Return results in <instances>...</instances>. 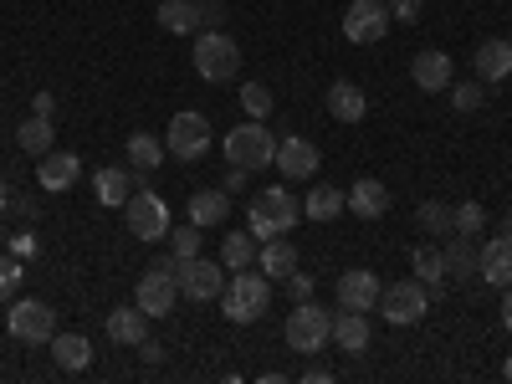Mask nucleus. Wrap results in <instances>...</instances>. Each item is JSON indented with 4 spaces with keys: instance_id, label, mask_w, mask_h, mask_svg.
Segmentation results:
<instances>
[{
    "instance_id": "1",
    "label": "nucleus",
    "mask_w": 512,
    "mask_h": 384,
    "mask_svg": "<svg viewBox=\"0 0 512 384\" xmlns=\"http://www.w3.org/2000/svg\"><path fill=\"white\" fill-rule=\"evenodd\" d=\"M246 231L256 236V241H272V236H287L292 226H297V200H292V190H282V185H267V190H256L251 195V205H246Z\"/></svg>"
},
{
    "instance_id": "2",
    "label": "nucleus",
    "mask_w": 512,
    "mask_h": 384,
    "mask_svg": "<svg viewBox=\"0 0 512 384\" xmlns=\"http://www.w3.org/2000/svg\"><path fill=\"white\" fill-rule=\"evenodd\" d=\"M267 303H272V277L267 272H231V282H226V292H221V313L231 318V323H256L267 313Z\"/></svg>"
},
{
    "instance_id": "3",
    "label": "nucleus",
    "mask_w": 512,
    "mask_h": 384,
    "mask_svg": "<svg viewBox=\"0 0 512 384\" xmlns=\"http://www.w3.org/2000/svg\"><path fill=\"white\" fill-rule=\"evenodd\" d=\"M226 164H241V169H267L272 159H277V134L262 123V118H246V123H236L231 134H226Z\"/></svg>"
},
{
    "instance_id": "4",
    "label": "nucleus",
    "mask_w": 512,
    "mask_h": 384,
    "mask_svg": "<svg viewBox=\"0 0 512 384\" xmlns=\"http://www.w3.org/2000/svg\"><path fill=\"white\" fill-rule=\"evenodd\" d=\"M333 344V313L328 308H318V303H297L292 313H287V349L292 354H323Z\"/></svg>"
},
{
    "instance_id": "5",
    "label": "nucleus",
    "mask_w": 512,
    "mask_h": 384,
    "mask_svg": "<svg viewBox=\"0 0 512 384\" xmlns=\"http://www.w3.org/2000/svg\"><path fill=\"white\" fill-rule=\"evenodd\" d=\"M425 313H431V292H425V282H420V277L379 287V318H384V323L410 328V323H420Z\"/></svg>"
},
{
    "instance_id": "6",
    "label": "nucleus",
    "mask_w": 512,
    "mask_h": 384,
    "mask_svg": "<svg viewBox=\"0 0 512 384\" xmlns=\"http://www.w3.org/2000/svg\"><path fill=\"white\" fill-rule=\"evenodd\" d=\"M175 297H180V262L169 256V262H154L139 287H134V303L149 313V318H164V313H175Z\"/></svg>"
},
{
    "instance_id": "7",
    "label": "nucleus",
    "mask_w": 512,
    "mask_h": 384,
    "mask_svg": "<svg viewBox=\"0 0 512 384\" xmlns=\"http://www.w3.org/2000/svg\"><path fill=\"white\" fill-rule=\"evenodd\" d=\"M195 72L205 82H231L241 72V47L226 31H200L195 36Z\"/></svg>"
},
{
    "instance_id": "8",
    "label": "nucleus",
    "mask_w": 512,
    "mask_h": 384,
    "mask_svg": "<svg viewBox=\"0 0 512 384\" xmlns=\"http://www.w3.org/2000/svg\"><path fill=\"white\" fill-rule=\"evenodd\" d=\"M6 328H11V338H21V344H52L57 313H52V303L21 297V303H11V313H6Z\"/></svg>"
},
{
    "instance_id": "9",
    "label": "nucleus",
    "mask_w": 512,
    "mask_h": 384,
    "mask_svg": "<svg viewBox=\"0 0 512 384\" xmlns=\"http://www.w3.org/2000/svg\"><path fill=\"white\" fill-rule=\"evenodd\" d=\"M390 6L384 0H349V11H344V36L354 41V47H374V41L390 36Z\"/></svg>"
},
{
    "instance_id": "10",
    "label": "nucleus",
    "mask_w": 512,
    "mask_h": 384,
    "mask_svg": "<svg viewBox=\"0 0 512 384\" xmlns=\"http://www.w3.org/2000/svg\"><path fill=\"white\" fill-rule=\"evenodd\" d=\"M210 139H216V134H210L205 113H175V118H169V128H164V149L175 154V159H185V164L200 159L210 149Z\"/></svg>"
},
{
    "instance_id": "11",
    "label": "nucleus",
    "mask_w": 512,
    "mask_h": 384,
    "mask_svg": "<svg viewBox=\"0 0 512 384\" xmlns=\"http://www.w3.org/2000/svg\"><path fill=\"white\" fill-rule=\"evenodd\" d=\"M221 292H226V262H210V256L180 262V297H190V303H216Z\"/></svg>"
},
{
    "instance_id": "12",
    "label": "nucleus",
    "mask_w": 512,
    "mask_h": 384,
    "mask_svg": "<svg viewBox=\"0 0 512 384\" xmlns=\"http://www.w3.org/2000/svg\"><path fill=\"white\" fill-rule=\"evenodd\" d=\"M123 210H128V231H134V241H164L169 236V205L154 190H134Z\"/></svg>"
},
{
    "instance_id": "13",
    "label": "nucleus",
    "mask_w": 512,
    "mask_h": 384,
    "mask_svg": "<svg viewBox=\"0 0 512 384\" xmlns=\"http://www.w3.org/2000/svg\"><path fill=\"white\" fill-rule=\"evenodd\" d=\"M277 175L282 180H313L318 175V164H323V154H318V144L313 139H297V134H287V139H277Z\"/></svg>"
},
{
    "instance_id": "14",
    "label": "nucleus",
    "mask_w": 512,
    "mask_h": 384,
    "mask_svg": "<svg viewBox=\"0 0 512 384\" xmlns=\"http://www.w3.org/2000/svg\"><path fill=\"white\" fill-rule=\"evenodd\" d=\"M82 180V159L67 154V149H52V154H41L36 159V185L47 190V195H62Z\"/></svg>"
},
{
    "instance_id": "15",
    "label": "nucleus",
    "mask_w": 512,
    "mask_h": 384,
    "mask_svg": "<svg viewBox=\"0 0 512 384\" xmlns=\"http://www.w3.org/2000/svg\"><path fill=\"white\" fill-rule=\"evenodd\" d=\"M338 303H344L349 313H374L379 308V277L364 272V267L338 272Z\"/></svg>"
},
{
    "instance_id": "16",
    "label": "nucleus",
    "mask_w": 512,
    "mask_h": 384,
    "mask_svg": "<svg viewBox=\"0 0 512 384\" xmlns=\"http://www.w3.org/2000/svg\"><path fill=\"white\" fill-rule=\"evenodd\" d=\"M410 77H415V88L420 93H446L451 82H456V72H451V57L446 52H420L415 62H410Z\"/></svg>"
},
{
    "instance_id": "17",
    "label": "nucleus",
    "mask_w": 512,
    "mask_h": 384,
    "mask_svg": "<svg viewBox=\"0 0 512 384\" xmlns=\"http://www.w3.org/2000/svg\"><path fill=\"white\" fill-rule=\"evenodd\" d=\"M108 338H113V344H123V349H139L144 338H149V313H144L139 303L113 308V313H108Z\"/></svg>"
},
{
    "instance_id": "18",
    "label": "nucleus",
    "mask_w": 512,
    "mask_h": 384,
    "mask_svg": "<svg viewBox=\"0 0 512 384\" xmlns=\"http://www.w3.org/2000/svg\"><path fill=\"white\" fill-rule=\"evenodd\" d=\"M477 277H487L492 287H512V236H492L477 251Z\"/></svg>"
},
{
    "instance_id": "19",
    "label": "nucleus",
    "mask_w": 512,
    "mask_h": 384,
    "mask_svg": "<svg viewBox=\"0 0 512 384\" xmlns=\"http://www.w3.org/2000/svg\"><path fill=\"white\" fill-rule=\"evenodd\" d=\"M472 67H477L482 82H507V77H512V41H502V36L482 41L477 57H472Z\"/></svg>"
},
{
    "instance_id": "20",
    "label": "nucleus",
    "mask_w": 512,
    "mask_h": 384,
    "mask_svg": "<svg viewBox=\"0 0 512 384\" xmlns=\"http://www.w3.org/2000/svg\"><path fill=\"white\" fill-rule=\"evenodd\" d=\"M154 21L169 36H190V31H200V0H159Z\"/></svg>"
},
{
    "instance_id": "21",
    "label": "nucleus",
    "mask_w": 512,
    "mask_h": 384,
    "mask_svg": "<svg viewBox=\"0 0 512 384\" xmlns=\"http://www.w3.org/2000/svg\"><path fill=\"white\" fill-rule=\"evenodd\" d=\"M256 262H262V272H267L272 282H287V277L297 272V246H292L287 236H272V241H262Z\"/></svg>"
},
{
    "instance_id": "22",
    "label": "nucleus",
    "mask_w": 512,
    "mask_h": 384,
    "mask_svg": "<svg viewBox=\"0 0 512 384\" xmlns=\"http://www.w3.org/2000/svg\"><path fill=\"white\" fill-rule=\"evenodd\" d=\"M52 359H57V369L82 374V369L93 364V344L82 333H52Z\"/></svg>"
},
{
    "instance_id": "23",
    "label": "nucleus",
    "mask_w": 512,
    "mask_h": 384,
    "mask_svg": "<svg viewBox=\"0 0 512 384\" xmlns=\"http://www.w3.org/2000/svg\"><path fill=\"white\" fill-rule=\"evenodd\" d=\"M328 113L338 123H364V113H369L364 88H354V82H333V88H328Z\"/></svg>"
},
{
    "instance_id": "24",
    "label": "nucleus",
    "mask_w": 512,
    "mask_h": 384,
    "mask_svg": "<svg viewBox=\"0 0 512 384\" xmlns=\"http://www.w3.org/2000/svg\"><path fill=\"white\" fill-rule=\"evenodd\" d=\"M349 210L359 221H379L384 210H390V190H384L379 180H354V190H349Z\"/></svg>"
},
{
    "instance_id": "25",
    "label": "nucleus",
    "mask_w": 512,
    "mask_h": 384,
    "mask_svg": "<svg viewBox=\"0 0 512 384\" xmlns=\"http://www.w3.org/2000/svg\"><path fill=\"white\" fill-rule=\"evenodd\" d=\"M333 344L349 349V354H364L369 349V313H333Z\"/></svg>"
},
{
    "instance_id": "26",
    "label": "nucleus",
    "mask_w": 512,
    "mask_h": 384,
    "mask_svg": "<svg viewBox=\"0 0 512 384\" xmlns=\"http://www.w3.org/2000/svg\"><path fill=\"white\" fill-rule=\"evenodd\" d=\"M231 216V195L226 190H195L190 195V221L205 231V226H221Z\"/></svg>"
},
{
    "instance_id": "27",
    "label": "nucleus",
    "mask_w": 512,
    "mask_h": 384,
    "mask_svg": "<svg viewBox=\"0 0 512 384\" xmlns=\"http://www.w3.org/2000/svg\"><path fill=\"white\" fill-rule=\"evenodd\" d=\"M338 210H349V195L338 185H313L303 200V216L308 221H338Z\"/></svg>"
},
{
    "instance_id": "28",
    "label": "nucleus",
    "mask_w": 512,
    "mask_h": 384,
    "mask_svg": "<svg viewBox=\"0 0 512 384\" xmlns=\"http://www.w3.org/2000/svg\"><path fill=\"white\" fill-rule=\"evenodd\" d=\"M93 185H98V200H103L108 210L128 205V195H134V175H128V169H118V164L98 169V175H93Z\"/></svg>"
},
{
    "instance_id": "29",
    "label": "nucleus",
    "mask_w": 512,
    "mask_h": 384,
    "mask_svg": "<svg viewBox=\"0 0 512 384\" xmlns=\"http://www.w3.org/2000/svg\"><path fill=\"white\" fill-rule=\"evenodd\" d=\"M16 144L31 154V159H41V154H52V118H41V113H31L21 128H16Z\"/></svg>"
},
{
    "instance_id": "30",
    "label": "nucleus",
    "mask_w": 512,
    "mask_h": 384,
    "mask_svg": "<svg viewBox=\"0 0 512 384\" xmlns=\"http://www.w3.org/2000/svg\"><path fill=\"white\" fill-rule=\"evenodd\" d=\"M164 139H154V134H144V128H139V134L134 139H128V164H134V169H144V175H154V169L164 164Z\"/></svg>"
},
{
    "instance_id": "31",
    "label": "nucleus",
    "mask_w": 512,
    "mask_h": 384,
    "mask_svg": "<svg viewBox=\"0 0 512 384\" xmlns=\"http://www.w3.org/2000/svg\"><path fill=\"white\" fill-rule=\"evenodd\" d=\"M221 262H226V272H246L256 262V236L251 231H231L221 241Z\"/></svg>"
},
{
    "instance_id": "32",
    "label": "nucleus",
    "mask_w": 512,
    "mask_h": 384,
    "mask_svg": "<svg viewBox=\"0 0 512 384\" xmlns=\"http://www.w3.org/2000/svg\"><path fill=\"white\" fill-rule=\"evenodd\" d=\"M446 251V277H477V246H472V236H456L451 246H441Z\"/></svg>"
},
{
    "instance_id": "33",
    "label": "nucleus",
    "mask_w": 512,
    "mask_h": 384,
    "mask_svg": "<svg viewBox=\"0 0 512 384\" xmlns=\"http://www.w3.org/2000/svg\"><path fill=\"white\" fill-rule=\"evenodd\" d=\"M410 267H415V277H420L425 287H431V282H446V251H441V246H415Z\"/></svg>"
},
{
    "instance_id": "34",
    "label": "nucleus",
    "mask_w": 512,
    "mask_h": 384,
    "mask_svg": "<svg viewBox=\"0 0 512 384\" xmlns=\"http://www.w3.org/2000/svg\"><path fill=\"white\" fill-rule=\"evenodd\" d=\"M451 231H456V236H482V231H487V210H482L477 200L451 205Z\"/></svg>"
},
{
    "instance_id": "35",
    "label": "nucleus",
    "mask_w": 512,
    "mask_h": 384,
    "mask_svg": "<svg viewBox=\"0 0 512 384\" xmlns=\"http://www.w3.org/2000/svg\"><path fill=\"white\" fill-rule=\"evenodd\" d=\"M415 221H420V231H425V236H446V231H451V205L425 200V205L415 210Z\"/></svg>"
},
{
    "instance_id": "36",
    "label": "nucleus",
    "mask_w": 512,
    "mask_h": 384,
    "mask_svg": "<svg viewBox=\"0 0 512 384\" xmlns=\"http://www.w3.org/2000/svg\"><path fill=\"white\" fill-rule=\"evenodd\" d=\"M451 103H456V113H477L482 103H487V88H482V77L477 82H451Z\"/></svg>"
},
{
    "instance_id": "37",
    "label": "nucleus",
    "mask_w": 512,
    "mask_h": 384,
    "mask_svg": "<svg viewBox=\"0 0 512 384\" xmlns=\"http://www.w3.org/2000/svg\"><path fill=\"white\" fill-rule=\"evenodd\" d=\"M241 108H246V118H262V123H267V113H272V93L262 88V82H246V88H241Z\"/></svg>"
},
{
    "instance_id": "38",
    "label": "nucleus",
    "mask_w": 512,
    "mask_h": 384,
    "mask_svg": "<svg viewBox=\"0 0 512 384\" xmlns=\"http://www.w3.org/2000/svg\"><path fill=\"white\" fill-rule=\"evenodd\" d=\"M169 246H175V256H180V262L200 256V226H195V221H190V226H175V231H169Z\"/></svg>"
},
{
    "instance_id": "39",
    "label": "nucleus",
    "mask_w": 512,
    "mask_h": 384,
    "mask_svg": "<svg viewBox=\"0 0 512 384\" xmlns=\"http://www.w3.org/2000/svg\"><path fill=\"white\" fill-rule=\"evenodd\" d=\"M420 11H425V0H390V21L395 26H415Z\"/></svg>"
},
{
    "instance_id": "40",
    "label": "nucleus",
    "mask_w": 512,
    "mask_h": 384,
    "mask_svg": "<svg viewBox=\"0 0 512 384\" xmlns=\"http://www.w3.org/2000/svg\"><path fill=\"white\" fill-rule=\"evenodd\" d=\"M221 21H226L221 0H200V31H221Z\"/></svg>"
},
{
    "instance_id": "41",
    "label": "nucleus",
    "mask_w": 512,
    "mask_h": 384,
    "mask_svg": "<svg viewBox=\"0 0 512 384\" xmlns=\"http://www.w3.org/2000/svg\"><path fill=\"white\" fill-rule=\"evenodd\" d=\"M287 287H292V303H308V297H313V277L308 272H292Z\"/></svg>"
},
{
    "instance_id": "42",
    "label": "nucleus",
    "mask_w": 512,
    "mask_h": 384,
    "mask_svg": "<svg viewBox=\"0 0 512 384\" xmlns=\"http://www.w3.org/2000/svg\"><path fill=\"white\" fill-rule=\"evenodd\" d=\"M246 180H251V169L231 164V169H226V185H221V190H226V195H241V190H246Z\"/></svg>"
},
{
    "instance_id": "43",
    "label": "nucleus",
    "mask_w": 512,
    "mask_h": 384,
    "mask_svg": "<svg viewBox=\"0 0 512 384\" xmlns=\"http://www.w3.org/2000/svg\"><path fill=\"white\" fill-rule=\"evenodd\" d=\"M31 108H36L41 118H52V113H57V98H52V93H36V98H31Z\"/></svg>"
},
{
    "instance_id": "44",
    "label": "nucleus",
    "mask_w": 512,
    "mask_h": 384,
    "mask_svg": "<svg viewBox=\"0 0 512 384\" xmlns=\"http://www.w3.org/2000/svg\"><path fill=\"white\" fill-rule=\"evenodd\" d=\"M297 384H333V374H328L323 364H313V369H308L303 379H297Z\"/></svg>"
},
{
    "instance_id": "45",
    "label": "nucleus",
    "mask_w": 512,
    "mask_h": 384,
    "mask_svg": "<svg viewBox=\"0 0 512 384\" xmlns=\"http://www.w3.org/2000/svg\"><path fill=\"white\" fill-rule=\"evenodd\" d=\"M139 354H144V364H159V359H164V349L154 344V338H144V344H139Z\"/></svg>"
},
{
    "instance_id": "46",
    "label": "nucleus",
    "mask_w": 512,
    "mask_h": 384,
    "mask_svg": "<svg viewBox=\"0 0 512 384\" xmlns=\"http://www.w3.org/2000/svg\"><path fill=\"white\" fill-rule=\"evenodd\" d=\"M21 282V267H11V262H0V287H16Z\"/></svg>"
},
{
    "instance_id": "47",
    "label": "nucleus",
    "mask_w": 512,
    "mask_h": 384,
    "mask_svg": "<svg viewBox=\"0 0 512 384\" xmlns=\"http://www.w3.org/2000/svg\"><path fill=\"white\" fill-rule=\"evenodd\" d=\"M502 328L512 333V287H502Z\"/></svg>"
},
{
    "instance_id": "48",
    "label": "nucleus",
    "mask_w": 512,
    "mask_h": 384,
    "mask_svg": "<svg viewBox=\"0 0 512 384\" xmlns=\"http://www.w3.org/2000/svg\"><path fill=\"white\" fill-rule=\"evenodd\" d=\"M6 200H11V195H6V180H0V210H6Z\"/></svg>"
},
{
    "instance_id": "49",
    "label": "nucleus",
    "mask_w": 512,
    "mask_h": 384,
    "mask_svg": "<svg viewBox=\"0 0 512 384\" xmlns=\"http://www.w3.org/2000/svg\"><path fill=\"white\" fill-rule=\"evenodd\" d=\"M502 374H507V384H512V354H507V364H502Z\"/></svg>"
},
{
    "instance_id": "50",
    "label": "nucleus",
    "mask_w": 512,
    "mask_h": 384,
    "mask_svg": "<svg viewBox=\"0 0 512 384\" xmlns=\"http://www.w3.org/2000/svg\"><path fill=\"white\" fill-rule=\"evenodd\" d=\"M502 236H512V216H507V221H502Z\"/></svg>"
}]
</instances>
